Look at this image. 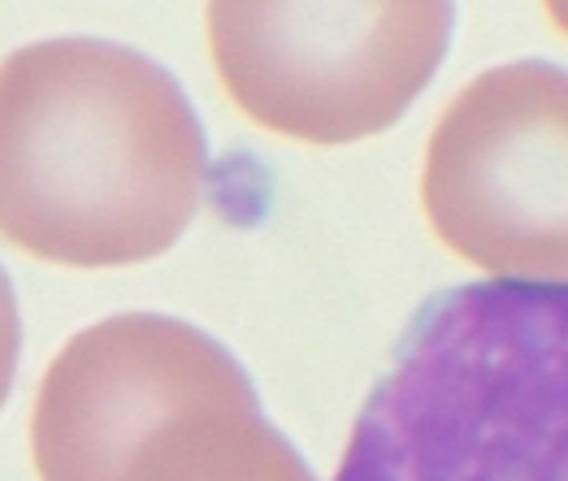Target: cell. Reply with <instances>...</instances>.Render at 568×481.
Instances as JSON below:
<instances>
[{"label":"cell","instance_id":"cell-2","mask_svg":"<svg viewBox=\"0 0 568 481\" xmlns=\"http://www.w3.org/2000/svg\"><path fill=\"white\" fill-rule=\"evenodd\" d=\"M568 287L465 283L422 304L334 481H565Z\"/></svg>","mask_w":568,"mask_h":481},{"label":"cell","instance_id":"cell-6","mask_svg":"<svg viewBox=\"0 0 568 481\" xmlns=\"http://www.w3.org/2000/svg\"><path fill=\"white\" fill-rule=\"evenodd\" d=\"M18 356H22V313H18V295H13L9 274L0 269V408L13 390Z\"/></svg>","mask_w":568,"mask_h":481},{"label":"cell","instance_id":"cell-5","mask_svg":"<svg viewBox=\"0 0 568 481\" xmlns=\"http://www.w3.org/2000/svg\"><path fill=\"white\" fill-rule=\"evenodd\" d=\"M568 74L508 61L465 83L422 161L429 231L495 283H565Z\"/></svg>","mask_w":568,"mask_h":481},{"label":"cell","instance_id":"cell-1","mask_svg":"<svg viewBox=\"0 0 568 481\" xmlns=\"http://www.w3.org/2000/svg\"><path fill=\"white\" fill-rule=\"evenodd\" d=\"M209 144L179 79L113 40L0 61V239L65 269H126L183 239Z\"/></svg>","mask_w":568,"mask_h":481},{"label":"cell","instance_id":"cell-4","mask_svg":"<svg viewBox=\"0 0 568 481\" xmlns=\"http://www.w3.org/2000/svg\"><path fill=\"white\" fill-rule=\"evenodd\" d=\"M438 0H217L204 13L213 70L261 131L338 147L390 131L452 44Z\"/></svg>","mask_w":568,"mask_h":481},{"label":"cell","instance_id":"cell-3","mask_svg":"<svg viewBox=\"0 0 568 481\" xmlns=\"http://www.w3.org/2000/svg\"><path fill=\"white\" fill-rule=\"evenodd\" d=\"M40 481H317L213 335L161 313L70 338L36 395Z\"/></svg>","mask_w":568,"mask_h":481}]
</instances>
